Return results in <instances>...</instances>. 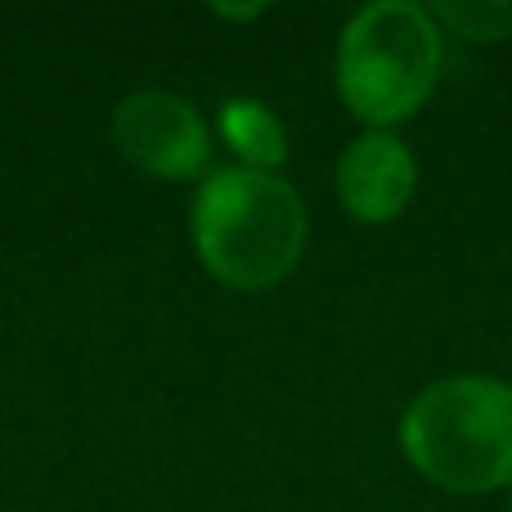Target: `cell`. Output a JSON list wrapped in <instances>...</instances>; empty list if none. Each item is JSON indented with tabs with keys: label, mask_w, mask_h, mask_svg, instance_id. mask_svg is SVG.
<instances>
[{
	"label": "cell",
	"mask_w": 512,
	"mask_h": 512,
	"mask_svg": "<svg viewBox=\"0 0 512 512\" xmlns=\"http://www.w3.org/2000/svg\"><path fill=\"white\" fill-rule=\"evenodd\" d=\"M113 144L153 180H194L207 171L212 135L189 99L171 90H135L113 113Z\"/></svg>",
	"instance_id": "4"
},
{
	"label": "cell",
	"mask_w": 512,
	"mask_h": 512,
	"mask_svg": "<svg viewBox=\"0 0 512 512\" xmlns=\"http://www.w3.org/2000/svg\"><path fill=\"white\" fill-rule=\"evenodd\" d=\"M400 450L427 481L486 495L512 481V387L499 378H441L409 400Z\"/></svg>",
	"instance_id": "2"
},
{
	"label": "cell",
	"mask_w": 512,
	"mask_h": 512,
	"mask_svg": "<svg viewBox=\"0 0 512 512\" xmlns=\"http://www.w3.org/2000/svg\"><path fill=\"white\" fill-rule=\"evenodd\" d=\"M418 189V162L391 131H364L337 158V198L360 225H391Z\"/></svg>",
	"instance_id": "5"
},
{
	"label": "cell",
	"mask_w": 512,
	"mask_h": 512,
	"mask_svg": "<svg viewBox=\"0 0 512 512\" xmlns=\"http://www.w3.org/2000/svg\"><path fill=\"white\" fill-rule=\"evenodd\" d=\"M221 140L234 149L239 167L274 171L288 162V131L279 113L265 108L261 99H225L221 104Z\"/></svg>",
	"instance_id": "6"
},
{
	"label": "cell",
	"mask_w": 512,
	"mask_h": 512,
	"mask_svg": "<svg viewBox=\"0 0 512 512\" xmlns=\"http://www.w3.org/2000/svg\"><path fill=\"white\" fill-rule=\"evenodd\" d=\"M189 234L225 288L265 292L297 270L306 248V203L279 171L216 167L194 194Z\"/></svg>",
	"instance_id": "1"
},
{
	"label": "cell",
	"mask_w": 512,
	"mask_h": 512,
	"mask_svg": "<svg viewBox=\"0 0 512 512\" xmlns=\"http://www.w3.org/2000/svg\"><path fill=\"white\" fill-rule=\"evenodd\" d=\"M441 23L414 0H378L337 41V90L369 131L414 117L441 77Z\"/></svg>",
	"instance_id": "3"
},
{
	"label": "cell",
	"mask_w": 512,
	"mask_h": 512,
	"mask_svg": "<svg viewBox=\"0 0 512 512\" xmlns=\"http://www.w3.org/2000/svg\"><path fill=\"white\" fill-rule=\"evenodd\" d=\"M432 18L468 41H508L512 36V0H441Z\"/></svg>",
	"instance_id": "7"
}]
</instances>
